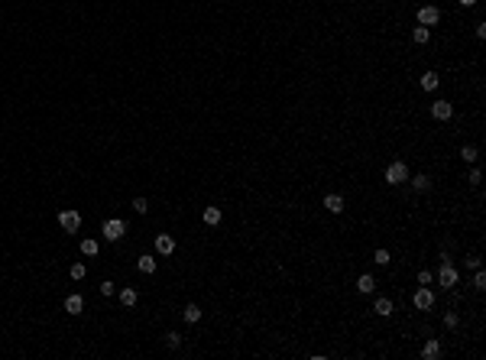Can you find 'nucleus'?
I'll return each instance as SVG.
<instances>
[{
    "label": "nucleus",
    "instance_id": "nucleus-1",
    "mask_svg": "<svg viewBox=\"0 0 486 360\" xmlns=\"http://www.w3.org/2000/svg\"><path fill=\"white\" fill-rule=\"evenodd\" d=\"M386 182H389V185H402V182H409V165H405V163H389L386 165Z\"/></svg>",
    "mask_w": 486,
    "mask_h": 360
},
{
    "label": "nucleus",
    "instance_id": "nucleus-2",
    "mask_svg": "<svg viewBox=\"0 0 486 360\" xmlns=\"http://www.w3.org/2000/svg\"><path fill=\"white\" fill-rule=\"evenodd\" d=\"M124 234H127V224H124L120 218H110V221H104V240H110V243H114V240H120Z\"/></svg>",
    "mask_w": 486,
    "mask_h": 360
},
{
    "label": "nucleus",
    "instance_id": "nucleus-3",
    "mask_svg": "<svg viewBox=\"0 0 486 360\" xmlns=\"http://www.w3.org/2000/svg\"><path fill=\"white\" fill-rule=\"evenodd\" d=\"M457 279H460V276H457V269L451 266V263H441V269H438V282H441V289H454Z\"/></svg>",
    "mask_w": 486,
    "mask_h": 360
},
{
    "label": "nucleus",
    "instance_id": "nucleus-4",
    "mask_svg": "<svg viewBox=\"0 0 486 360\" xmlns=\"http://www.w3.org/2000/svg\"><path fill=\"white\" fill-rule=\"evenodd\" d=\"M59 224H62V230H65V234H75L78 227H81V214L68 208V211H62V214H59Z\"/></svg>",
    "mask_w": 486,
    "mask_h": 360
},
{
    "label": "nucleus",
    "instance_id": "nucleus-5",
    "mask_svg": "<svg viewBox=\"0 0 486 360\" xmlns=\"http://www.w3.org/2000/svg\"><path fill=\"white\" fill-rule=\"evenodd\" d=\"M412 302H415V308H431L434 305V292L428 289V286H421V289H415V295H412Z\"/></svg>",
    "mask_w": 486,
    "mask_h": 360
},
{
    "label": "nucleus",
    "instance_id": "nucleus-6",
    "mask_svg": "<svg viewBox=\"0 0 486 360\" xmlns=\"http://www.w3.org/2000/svg\"><path fill=\"white\" fill-rule=\"evenodd\" d=\"M441 20V10L438 7H421L418 10V26H434Z\"/></svg>",
    "mask_w": 486,
    "mask_h": 360
},
{
    "label": "nucleus",
    "instance_id": "nucleus-7",
    "mask_svg": "<svg viewBox=\"0 0 486 360\" xmlns=\"http://www.w3.org/2000/svg\"><path fill=\"white\" fill-rule=\"evenodd\" d=\"M451 114H454V107H451L448 101H434V104H431V117H434V120H448Z\"/></svg>",
    "mask_w": 486,
    "mask_h": 360
},
{
    "label": "nucleus",
    "instance_id": "nucleus-8",
    "mask_svg": "<svg viewBox=\"0 0 486 360\" xmlns=\"http://www.w3.org/2000/svg\"><path fill=\"white\" fill-rule=\"evenodd\" d=\"M156 250H159L162 257H169V253L175 250V240H172L169 234H156Z\"/></svg>",
    "mask_w": 486,
    "mask_h": 360
},
{
    "label": "nucleus",
    "instance_id": "nucleus-9",
    "mask_svg": "<svg viewBox=\"0 0 486 360\" xmlns=\"http://www.w3.org/2000/svg\"><path fill=\"white\" fill-rule=\"evenodd\" d=\"M421 357L424 360H438L441 357V341H438V337H431V341L421 347Z\"/></svg>",
    "mask_w": 486,
    "mask_h": 360
},
{
    "label": "nucleus",
    "instance_id": "nucleus-10",
    "mask_svg": "<svg viewBox=\"0 0 486 360\" xmlns=\"http://www.w3.org/2000/svg\"><path fill=\"white\" fill-rule=\"evenodd\" d=\"M373 289H376V279H373L370 273H363L360 279H356V292H360V295H370Z\"/></svg>",
    "mask_w": 486,
    "mask_h": 360
},
{
    "label": "nucleus",
    "instance_id": "nucleus-11",
    "mask_svg": "<svg viewBox=\"0 0 486 360\" xmlns=\"http://www.w3.org/2000/svg\"><path fill=\"white\" fill-rule=\"evenodd\" d=\"M81 308H85V298L81 295H68L65 298V312L68 315H81Z\"/></svg>",
    "mask_w": 486,
    "mask_h": 360
},
{
    "label": "nucleus",
    "instance_id": "nucleus-12",
    "mask_svg": "<svg viewBox=\"0 0 486 360\" xmlns=\"http://www.w3.org/2000/svg\"><path fill=\"white\" fill-rule=\"evenodd\" d=\"M136 266H139V273L153 276V273H156V257H149V253H143V257L136 260Z\"/></svg>",
    "mask_w": 486,
    "mask_h": 360
},
{
    "label": "nucleus",
    "instance_id": "nucleus-13",
    "mask_svg": "<svg viewBox=\"0 0 486 360\" xmlns=\"http://www.w3.org/2000/svg\"><path fill=\"white\" fill-rule=\"evenodd\" d=\"M120 302H124L127 308H133V305L139 302V292L133 289V286H127V289H120Z\"/></svg>",
    "mask_w": 486,
    "mask_h": 360
},
{
    "label": "nucleus",
    "instance_id": "nucleus-14",
    "mask_svg": "<svg viewBox=\"0 0 486 360\" xmlns=\"http://www.w3.org/2000/svg\"><path fill=\"white\" fill-rule=\"evenodd\" d=\"M438 85H441V75H438V71H424V75H421V88H424V91H434Z\"/></svg>",
    "mask_w": 486,
    "mask_h": 360
},
{
    "label": "nucleus",
    "instance_id": "nucleus-15",
    "mask_svg": "<svg viewBox=\"0 0 486 360\" xmlns=\"http://www.w3.org/2000/svg\"><path fill=\"white\" fill-rule=\"evenodd\" d=\"M324 208H327L331 214H340V211H344V198H340V195H327V198H324Z\"/></svg>",
    "mask_w": 486,
    "mask_h": 360
},
{
    "label": "nucleus",
    "instance_id": "nucleus-16",
    "mask_svg": "<svg viewBox=\"0 0 486 360\" xmlns=\"http://www.w3.org/2000/svg\"><path fill=\"white\" fill-rule=\"evenodd\" d=\"M201 221H204L208 227L221 224V208H204V211H201Z\"/></svg>",
    "mask_w": 486,
    "mask_h": 360
},
{
    "label": "nucleus",
    "instance_id": "nucleus-17",
    "mask_svg": "<svg viewBox=\"0 0 486 360\" xmlns=\"http://www.w3.org/2000/svg\"><path fill=\"white\" fill-rule=\"evenodd\" d=\"M373 312H376V315H383V318H389V315H392L395 308H392V302H389V298H376V305H373Z\"/></svg>",
    "mask_w": 486,
    "mask_h": 360
},
{
    "label": "nucleus",
    "instance_id": "nucleus-18",
    "mask_svg": "<svg viewBox=\"0 0 486 360\" xmlns=\"http://www.w3.org/2000/svg\"><path fill=\"white\" fill-rule=\"evenodd\" d=\"M182 318H185L188 325H194V321H201V308H198V305H185V312H182Z\"/></svg>",
    "mask_w": 486,
    "mask_h": 360
},
{
    "label": "nucleus",
    "instance_id": "nucleus-19",
    "mask_svg": "<svg viewBox=\"0 0 486 360\" xmlns=\"http://www.w3.org/2000/svg\"><path fill=\"white\" fill-rule=\"evenodd\" d=\"M412 39H415L418 46H424V42H428V26H415V30H412Z\"/></svg>",
    "mask_w": 486,
    "mask_h": 360
},
{
    "label": "nucleus",
    "instance_id": "nucleus-20",
    "mask_svg": "<svg viewBox=\"0 0 486 360\" xmlns=\"http://www.w3.org/2000/svg\"><path fill=\"white\" fill-rule=\"evenodd\" d=\"M412 185H415V192H428V188H431V179H428V175H415Z\"/></svg>",
    "mask_w": 486,
    "mask_h": 360
},
{
    "label": "nucleus",
    "instance_id": "nucleus-21",
    "mask_svg": "<svg viewBox=\"0 0 486 360\" xmlns=\"http://www.w3.org/2000/svg\"><path fill=\"white\" fill-rule=\"evenodd\" d=\"M68 273H71V279H75V282H81V279L88 276V266H85V263H75V266H71Z\"/></svg>",
    "mask_w": 486,
    "mask_h": 360
},
{
    "label": "nucleus",
    "instance_id": "nucleus-22",
    "mask_svg": "<svg viewBox=\"0 0 486 360\" xmlns=\"http://www.w3.org/2000/svg\"><path fill=\"white\" fill-rule=\"evenodd\" d=\"M81 253H85V257H94V253H97V240H91V237L81 240Z\"/></svg>",
    "mask_w": 486,
    "mask_h": 360
},
{
    "label": "nucleus",
    "instance_id": "nucleus-23",
    "mask_svg": "<svg viewBox=\"0 0 486 360\" xmlns=\"http://www.w3.org/2000/svg\"><path fill=\"white\" fill-rule=\"evenodd\" d=\"M165 344H169L172 351H178V347H182V334H178V331H169V334H165Z\"/></svg>",
    "mask_w": 486,
    "mask_h": 360
},
{
    "label": "nucleus",
    "instance_id": "nucleus-24",
    "mask_svg": "<svg viewBox=\"0 0 486 360\" xmlns=\"http://www.w3.org/2000/svg\"><path fill=\"white\" fill-rule=\"evenodd\" d=\"M473 289H480V292L486 289V273L480 266H477V273H473Z\"/></svg>",
    "mask_w": 486,
    "mask_h": 360
},
{
    "label": "nucleus",
    "instance_id": "nucleus-25",
    "mask_svg": "<svg viewBox=\"0 0 486 360\" xmlns=\"http://www.w3.org/2000/svg\"><path fill=\"white\" fill-rule=\"evenodd\" d=\"M460 156H463V163H477L480 153H477V146H463V149H460Z\"/></svg>",
    "mask_w": 486,
    "mask_h": 360
},
{
    "label": "nucleus",
    "instance_id": "nucleus-26",
    "mask_svg": "<svg viewBox=\"0 0 486 360\" xmlns=\"http://www.w3.org/2000/svg\"><path fill=\"white\" fill-rule=\"evenodd\" d=\"M389 260H392V257H389V250H376V253H373V263H379V266H389Z\"/></svg>",
    "mask_w": 486,
    "mask_h": 360
},
{
    "label": "nucleus",
    "instance_id": "nucleus-27",
    "mask_svg": "<svg viewBox=\"0 0 486 360\" xmlns=\"http://www.w3.org/2000/svg\"><path fill=\"white\" fill-rule=\"evenodd\" d=\"M133 211H136V214H146V211H149L146 198H133Z\"/></svg>",
    "mask_w": 486,
    "mask_h": 360
},
{
    "label": "nucleus",
    "instance_id": "nucleus-28",
    "mask_svg": "<svg viewBox=\"0 0 486 360\" xmlns=\"http://www.w3.org/2000/svg\"><path fill=\"white\" fill-rule=\"evenodd\" d=\"M444 325H448V328H457V325H460V318H457L454 312H448V315H444Z\"/></svg>",
    "mask_w": 486,
    "mask_h": 360
},
{
    "label": "nucleus",
    "instance_id": "nucleus-29",
    "mask_svg": "<svg viewBox=\"0 0 486 360\" xmlns=\"http://www.w3.org/2000/svg\"><path fill=\"white\" fill-rule=\"evenodd\" d=\"M431 279H434V276L428 273V269H421V273H418V282H421V286H428V282H431Z\"/></svg>",
    "mask_w": 486,
    "mask_h": 360
},
{
    "label": "nucleus",
    "instance_id": "nucleus-30",
    "mask_svg": "<svg viewBox=\"0 0 486 360\" xmlns=\"http://www.w3.org/2000/svg\"><path fill=\"white\" fill-rule=\"evenodd\" d=\"M100 295H114V282H100Z\"/></svg>",
    "mask_w": 486,
    "mask_h": 360
},
{
    "label": "nucleus",
    "instance_id": "nucleus-31",
    "mask_svg": "<svg viewBox=\"0 0 486 360\" xmlns=\"http://www.w3.org/2000/svg\"><path fill=\"white\" fill-rule=\"evenodd\" d=\"M457 3H460V7H473V3H477V0H457Z\"/></svg>",
    "mask_w": 486,
    "mask_h": 360
}]
</instances>
